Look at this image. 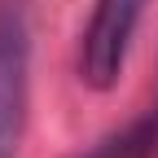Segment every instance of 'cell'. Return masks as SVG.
<instances>
[{"label":"cell","mask_w":158,"mask_h":158,"mask_svg":"<svg viewBox=\"0 0 158 158\" xmlns=\"http://www.w3.org/2000/svg\"><path fill=\"white\" fill-rule=\"evenodd\" d=\"M31 84V18L27 0H0V158H18Z\"/></svg>","instance_id":"1"},{"label":"cell","mask_w":158,"mask_h":158,"mask_svg":"<svg viewBox=\"0 0 158 158\" xmlns=\"http://www.w3.org/2000/svg\"><path fill=\"white\" fill-rule=\"evenodd\" d=\"M141 9H145V0H97L92 5L84 44H79V79L88 88L106 92L118 84L136 22H141Z\"/></svg>","instance_id":"2"}]
</instances>
